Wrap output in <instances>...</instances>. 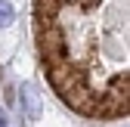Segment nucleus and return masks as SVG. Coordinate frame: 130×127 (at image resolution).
Returning a JSON list of instances; mask_svg holds the SVG:
<instances>
[{"mask_svg":"<svg viewBox=\"0 0 130 127\" xmlns=\"http://www.w3.org/2000/svg\"><path fill=\"white\" fill-rule=\"evenodd\" d=\"M34 31L43 74L65 105L84 118H127V0H34Z\"/></svg>","mask_w":130,"mask_h":127,"instance_id":"obj_1","label":"nucleus"},{"mask_svg":"<svg viewBox=\"0 0 130 127\" xmlns=\"http://www.w3.org/2000/svg\"><path fill=\"white\" fill-rule=\"evenodd\" d=\"M12 22V6L6 3V0H0V28Z\"/></svg>","mask_w":130,"mask_h":127,"instance_id":"obj_2","label":"nucleus"},{"mask_svg":"<svg viewBox=\"0 0 130 127\" xmlns=\"http://www.w3.org/2000/svg\"><path fill=\"white\" fill-rule=\"evenodd\" d=\"M0 127H6V118H3V112H0Z\"/></svg>","mask_w":130,"mask_h":127,"instance_id":"obj_3","label":"nucleus"}]
</instances>
